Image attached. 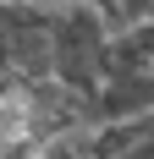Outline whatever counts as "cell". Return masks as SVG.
Masks as SVG:
<instances>
[{
  "label": "cell",
  "instance_id": "6da1fadb",
  "mask_svg": "<svg viewBox=\"0 0 154 159\" xmlns=\"http://www.w3.org/2000/svg\"><path fill=\"white\" fill-rule=\"evenodd\" d=\"M110 16L99 6H83V0H66L55 11V82L77 88V93L99 99L105 88V61H110Z\"/></svg>",
  "mask_w": 154,
  "mask_h": 159
},
{
  "label": "cell",
  "instance_id": "7a4b0ae2",
  "mask_svg": "<svg viewBox=\"0 0 154 159\" xmlns=\"http://www.w3.org/2000/svg\"><path fill=\"white\" fill-rule=\"evenodd\" d=\"M138 132H143V121H132V126H110V121H99V126L66 132V137H55V143L33 148V159H121L127 148H132Z\"/></svg>",
  "mask_w": 154,
  "mask_h": 159
},
{
  "label": "cell",
  "instance_id": "3957f363",
  "mask_svg": "<svg viewBox=\"0 0 154 159\" xmlns=\"http://www.w3.org/2000/svg\"><path fill=\"white\" fill-rule=\"evenodd\" d=\"M110 77H154V16L132 22L110 39V61H105V82Z\"/></svg>",
  "mask_w": 154,
  "mask_h": 159
},
{
  "label": "cell",
  "instance_id": "277c9868",
  "mask_svg": "<svg viewBox=\"0 0 154 159\" xmlns=\"http://www.w3.org/2000/svg\"><path fill=\"white\" fill-rule=\"evenodd\" d=\"M110 28H116V33H121V28H132V22H149V16H154V0H110Z\"/></svg>",
  "mask_w": 154,
  "mask_h": 159
},
{
  "label": "cell",
  "instance_id": "5b68a950",
  "mask_svg": "<svg viewBox=\"0 0 154 159\" xmlns=\"http://www.w3.org/2000/svg\"><path fill=\"white\" fill-rule=\"evenodd\" d=\"M17 6H39V11H55V6H66V0H17Z\"/></svg>",
  "mask_w": 154,
  "mask_h": 159
},
{
  "label": "cell",
  "instance_id": "8992f818",
  "mask_svg": "<svg viewBox=\"0 0 154 159\" xmlns=\"http://www.w3.org/2000/svg\"><path fill=\"white\" fill-rule=\"evenodd\" d=\"M0 154H6V143H0Z\"/></svg>",
  "mask_w": 154,
  "mask_h": 159
}]
</instances>
